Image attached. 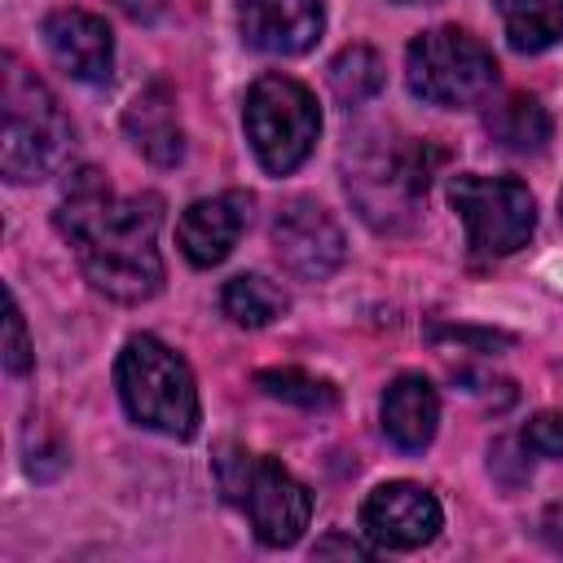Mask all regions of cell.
<instances>
[{"label":"cell","mask_w":563,"mask_h":563,"mask_svg":"<svg viewBox=\"0 0 563 563\" xmlns=\"http://www.w3.org/2000/svg\"><path fill=\"white\" fill-rule=\"evenodd\" d=\"M444 163V150L418 136L361 132L343 154V185L361 220L378 233H400L413 224L431 172Z\"/></svg>","instance_id":"cell-2"},{"label":"cell","mask_w":563,"mask_h":563,"mask_svg":"<svg viewBox=\"0 0 563 563\" xmlns=\"http://www.w3.org/2000/svg\"><path fill=\"white\" fill-rule=\"evenodd\" d=\"M242 123H246V141L260 167L273 176H286L312 154L317 132H321V110H317V97L299 79L260 75L246 88Z\"/></svg>","instance_id":"cell-7"},{"label":"cell","mask_w":563,"mask_h":563,"mask_svg":"<svg viewBox=\"0 0 563 563\" xmlns=\"http://www.w3.org/2000/svg\"><path fill=\"white\" fill-rule=\"evenodd\" d=\"M53 224L75 246L84 277L101 295L119 303H141L163 290V255H158L163 198L158 194L114 198L106 176L84 167L66 180Z\"/></svg>","instance_id":"cell-1"},{"label":"cell","mask_w":563,"mask_h":563,"mask_svg":"<svg viewBox=\"0 0 563 563\" xmlns=\"http://www.w3.org/2000/svg\"><path fill=\"white\" fill-rule=\"evenodd\" d=\"M515 53H541L563 44V0H493Z\"/></svg>","instance_id":"cell-17"},{"label":"cell","mask_w":563,"mask_h":563,"mask_svg":"<svg viewBox=\"0 0 563 563\" xmlns=\"http://www.w3.org/2000/svg\"><path fill=\"white\" fill-rule=\"evenodd\" d=\"M0 172L13 185H31L53 176L70 154V119L62 114L57 97L26 70L13 53H4V84H0Z\"/></svg>","instance_id":"cell-3"},{"label":"cell","mask_w":563,"mask_h":563,"mask_svg":"<svg viewBox=\"0 0 563 563\" xmlns=\"http://www.w3.org/2000/svg\"><path fill=\"white\" fill-rule=\"evenodd\" d=\"M440 528H444V510L435 493L413 479H387L361 506V532L378 550H418L435 541Z\"/></svg>","instance_id":"cell-10"},{"label":"cell","mask_w":563,"mask_h":563,"mask_svg":"<svg viewBox=\"0 0 563 563\" xmlns=\"http://www.w3.org/2000/svg\"><path fill=\"white\" fill-rule=\"evenodd\" d=\"M449 202L466 224V242L479 260L515 255L537 229V202L515 176L462 172L449 180Z\"/></svg>","instance_id":"cell-8"},{"label":"cell","mask_w":563,"mask_h":563,"mask_svg":"<svg viewBox=\"0 0 563 563\" xmlns=\"http://www.w3.org/2000/svg\"><path fill=\"white\" fill-rule=\"evenodd\" d=\"M220 308L233 325H246V330H260L268 321H277L286 312V290L277 282H268L264 273H238L224 282L220 290Z\"/></svg>","instance_id":"cell-19"},{"label":"cell","mask_w":563,"mask_h":563,"mask_svg":"<svg viewBox=\"0 0 563 563\" xmlns=\"http://www.w3.org/2000/svg\"><path fill=\"white\" fill-rule=\"evenodd\" d=\"M31 365H35V347H31V339H26V321H22L18 299L9 295V312H4V369H9L13 378H22Z\"/></svg>","instance_id":"cell-21"},{"label":"cell","mask_w":563,"mask_h":563,"mask_svg":"<svg viewBox=\"0 0 563 563\" xmlns=\"http://www.w3.org/2000/svg\"><path fill=\"white\" fill-rule=\"evenodd\" d=\"M114 4H119L128 18H141V22H145V18H154V13L163 9V0H114Z\"/></svg>","instance_id":"cell-25"},{"label":"cell","mask_w":563,"mask_h":563,"mask_svg":"<svg viewBox=\"0 0 563 563\" xmlns=\"http://www.w3.org/2000/svg\"><path fill=\"white\" fill-rule=\"evenodd\" d=\"M378 418H383V431L396 449L405 453H418L435 440V427H440V396L431 387V378L422 374H400L387 391H383V405H378Z\"/></svg>","instance_id":"cell-15"},{"label":"cell","mask_w":563,"mask_h":563,"mask_svg":"<svg viewBox=\"0 0 563 563\" xmlns=\"http://www.w3.org/2000/svg\"><path fill=\"white\" fill-rule=\"evenodd\" d=\"M497 57L462 26H431L405 48V84L427 106L471 110L497 88Z\"/></svg>","instance_id":"cell-6"},{"label":"cell","mask_w":563,"mask_h":563,"mask_svg":"<svg viewBox=\"0 0 563 563\" xmlns=\"http://www.w3.org/2000/svg\"><path fill=\"white\" fill-rule=\"evenodd\" d=\"M273 246L290 277L299 282H325L343 264V229L317 198H290L282 202L273 220Z\"/></svg>","instance_id":"cell-9"},{"label":"cell","mask_w":563,"mask_h":563,"mask_svg":"<svg viewBox=\"0 0 563 563\" xmlns=\"http://www.w3.org/2000/svg\"><path fill=\"white\" fill-rule=\"evenodd\" d=\"M396 4H431V0H396Z\"/></svg>","instance_id":"cell-26"},{"label":"cell","mask_w":563,"mask_h":563,"mask_svg":"<svg viewBox=\"0 0 563 563\" xmlns=\"http://www.w3.org/2000/svg\"><path fill=\"white\" fill-rule=\"evenodd\" d=\"M114 383H119V400L132 422H141L158 435H172V440H189L198 431L194 374H189L185 356L172 352L163 339L132 334L114 361Z\"/></svg>","instance_id":"cell-4"},{"label":"cell","mask_w":563,"mask_h":563,"mask_svg":"<svg viewBox=\"0 0 563 563\" xmlns=\"http://www.w3.org/2000/svg\"><path fill=\"white\" fill-rule=\"evenodd\" d=\"M523 453L532 457H563V413H537L523 435H519Z\"/></svg>","instance_id":"cell-22"},{"label":"cell","mask_w":563,"mask_h":563,"mask_svg":"<svg viewBox=\"0 0 563 563\" xmlns=\"http://www.w3.org/2000/svg\"><path fill=\"white\" fill-rule=\"evenodd\" d=\"M559 220H563V198H559Z\"/></svg>","instance_id":"cell-27"},{"label":"cell","mask_w":563,"mask_h":563,"mask_svg":"<svg viewBox=\"0 0 563 563\" xmlns=\"http://www.w3.org/2000/svg\"><path fill=\"white\" fill-rule=\"evenodd\" d=\"M312 554L317 559H325V554H347V559H365L369 554V545H361V541H352V537H321L317 545H312Z\"/></svg>","instance_id":"cell-23"},{"label":"cell","mask_w":563,"mask_h":563,"mask_svg":"<svg viewBox=\"0 0 563 563\" xmlns=\"http://www.w3.org/2000/svg\"><path fill=\"white\" fill-rule=\"evenodd\" d=\"M325 84H330L334 101L352 110V106H365L369 97L383 92V84H387V66H383V57H378L369 44H347V48H339V53L330 57V66H325Z\"/></svg>","instance_id":"cell-18"},{"label":"cell","mask_w":563,"mask_h":563,"mask_svg":"<svg viewBox=\"0 0 563 563\" xmlns=\"http://www.w3.org/2000/svg\"><path fill=\"white\" fill-rule=\"evenodd\" d=\"M238 31L255 53L299 57L317 44L325 26L321 0H233Z\"/></svg>","instance_id":"cell-11"},{"label":"cell","mask_w":563,"mask_h":563,"mask_svg":"<svg viewBox=\"0 0 563 563\" xmlns=\"http://www.w3.org/2000/svg\"><path fill=\"white\" fill-rule=\"evenodd\" d=\"M44 48L48 57L79 84H106L114 66V35L106 18L88 9H53L44 18Z\"/></svg>","instance_id":"cell-12"},{"label":"cell","mask_w":563,"mask_h":563,"mask_svg":"<svg viewBox=\"0 0 563 563\" xmlns=\"http://www.w3.org/2000/svg\"><path fill=\"white\" fill-rule=\"evenodd\" d=\"M484 128H488V136H493L501 150H510V154H537V150H545V141L554 136L550 110H545L537 97H528V92H515V97H506L501 106H493L488 119H484Z\"/></svg>","instance_id":"cell-16"},{"label":"cell","mask_w":563,"mask_h":563,"mask_svg":"<svg viewBox=\"0 0 563 563\" xmlns=\"http://www.w3.org/2000/svg\"><path fill=\"white\" fill-rule=\"evenodd\" d=\"M123 132L158 167H176L185 158V132L176 119V97L163 79H154L150 88H141L132 97V106L123 110Z\"/></svg>","instance_id":"cell-14"},{"label":"cell","mask_w":563,"mask_h":563,"mask_svg":"<svg viewBox=\"0 0 563 563\" xmlns=\"http://www.w3.org/2000/svg\"><path fill=\"white\" fill-rule=\"evenodd\" d=\"M251 202H255V198H251L246 189H224V194H216V198L189 202V207L180 211V224H176L180 255H185L194 268L220 264V260L238 246V238H242V229H246V220H251Z\"/></svg>","instance_id":"cell-13"},{"label":"cell","mask_w":563,"mask_h":563,"mask_svg":"<svg viewBox=\"0 0 563 563\" xmlns=\"http://www.w3.org/2000/svg\"><path fill=\"white\" fill-rule=\"evenodd\" d=\"M216 484L229 506H238L264 545H295L312 519V493L273 457L242 444H220L211 457Z\"/></svg>","instance_id":"cell-5"},{"label":"cell","mask_w":563,"mask_h":563,"mask_svg":"<svg viewBox=\"0 0 563 563\" xmlns=\"http://www.w3.org/2000/svg\"><path fill=\"white\" fill-rule=\"evenodd\" d=\"M255 383H260L268 396L286 400V405H299V409H312V413L339 405L334 383H325V378H317V374H308V369H295V365H286V369H260Z\"/></svg>","instance_id":"cell-20"},{"label":"cell","mask_w":563,"mask_h":563,"mask_svg":"<svg viewBox=\"0 0 563 563\" xmlns=\"http://www.w3.org/2000/svg\"><path fill=\"white\" fill-rule=\"evenodd\" d=\"M541 528H545V541H550L554 550H563V501H554V506L545 510Z\"/></svg>","instance_id":"cell-24"}]
</instances>
